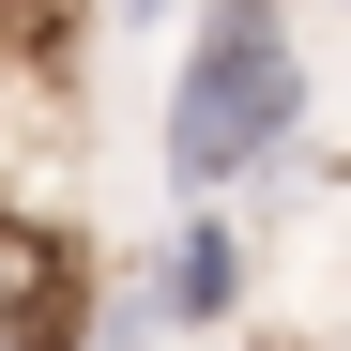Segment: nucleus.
Segmentation results:
<instances>
[{"instance_id": "obj_1", "label": "nucleus", "mask_w": 351, "mask_h": 351, "mask_svg": "<svg viewBox=\"0 0 351 351\" xmlns=\"http://www.w3.org/2000/svg\"><path fill=\"white\" fill-rule=\"evenodd\" d=\"M306 107L321 92H306V46H290V0H199V46H184V77H168L153 168L214 214V199H245V184L290 168Z\"/></svg>"}, {"instance_id": "obj_2", "label": "nucleus", "mask_w": 351, "mask_h": 351, "mask_svg": "<svg viewBox=\"0 0 351 351\" xmlns=\"http://www.w3.org/2000/svg\"><path fill=\"white\" fill-rule=\"evenodd\" d=\"M245 290H260V229L214 199V214L168 229V260L138 275V321H153V336H229V321H245Z\"/></svg>"}, {"instance_id": "obj_3", "label": "nucleus", "mask_w": 351, "mask_h": 351, "mask_svg": "<svg viewBox=\"0 0 351 351\" xmlns=\"http://www.w3.org/2000/svg\"><path fill=\"white\" fill-rule=\"evenodd\" d=\"M77 351H168V336H153V321H138V290H107V306H92V321H77Z\"/></svg>"}]
</instances>
